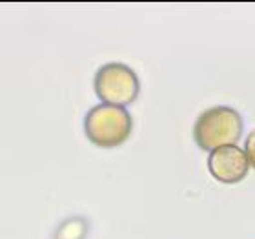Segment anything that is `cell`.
Segmentation results:
<instances>
[{"label":"cell","mask_w":255,"mask_h":239,"mask_svg":"<svg viewBox=\"0 0 255 239\" xmlns=\"http://www.w3.org/2000/svg\"><path fill=\"white\" fill-rule=\"evenodd\" d=\"M93 90L102 104L126 108L137 101L140 93V80L137 71L124 62H108L97 69Z\"/></svg>","instance_id":"3"},{"label":"cell","mask_w":255,"mask_h":239,"mask_svg":"<svg viewBox=\"0 0 255 239\" xmlns=\"http://www.w3.org/2000/svg\"><path fill=\"white\" fill-rule=\"evenodd\" d=\"M133 130L131 113L126 108L97 104L84 117V133L88 141L101 148H115L129 139Z\"/></svg>","instance_id":"2"},{"label":"cell","mask_w":255,"mask_h":239,"mask_svg":"<svg viewBox=\"0 0 255 239\" xmlns=\"http://www.w3.org/2000/svg\"><path fill=\"white\" fill-rule=\"evenodd\" d=\"M208 170L213 179L224 185H235L246 177L250 170V163L245 150L237 144H226L210 152L208 157Z\"/></svg>","instance_id":"4"},{"label":"cell","mask_w":255,"mask_h":239,"mask_svg":"<svg viewBox=\"0 0 255 239\" xmlns=\"http://www.w3.org/2000/svg\"><path fill=\"white\" fill-rule=\"evenodd\" d=\"M245 154H246V157H248L250 166H254L255 168V130H252V132L248 133V137H246Z\"/></svg>","instance_id":"5"},{"label":"cell","mask_w":255,"mask_h":239,"mask_svg":"<svg viewBox=\"0 0 255 239\" xmlns=\"http://www.w3.org/2000/svg\"><path fill=\"white\" fill-rule=\"evenodd\" d=\"M245 121L239 110L232 106H212L197 117L193 126V139L199 148L213 152V150L235 144L243 135Z\"/></svg>","instance_id":"1"}]
</instances>
